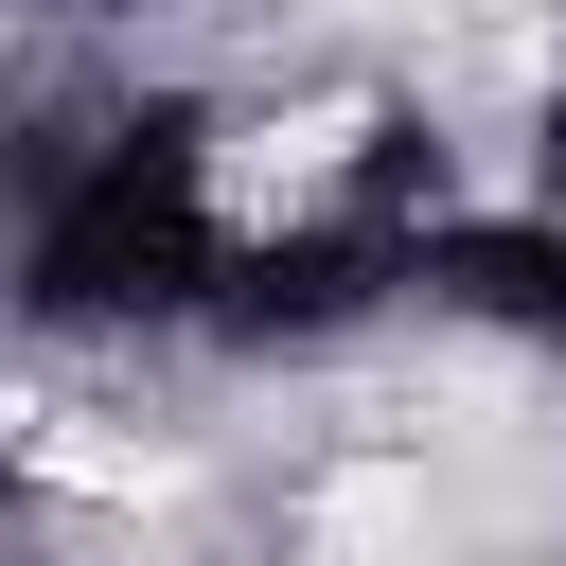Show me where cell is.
Wrapping results in <instances>:
<instances>
[{"instance_id": "cell-1", "label": "cell", "mask_w": 566, "mask_h": 566, "mask_svg": "<svg viewBox=\"0 0 566 566\" xmlns=\"http://www.w3.org/2000/svg\"><path fill=\"white\" fill-rule=\"evenodd\" d=\"M230 265H248V212H230L212 88H124L18 142V318L35 336H212Z\"/></svg>"}, {"instance_id": "cell-2", "label": "cell", "mask_w": 566, "mask_h": 566, "mask_svg": "<svg viewBox=\"0 0 566 566\" xmlns=\"http://www.w3.org/2000/svg\"><path fill=\"white\" fill-rule=\"evenodd\" d=\"M35 18H124V0H35Z\"/></svg>"}]
</instances>
